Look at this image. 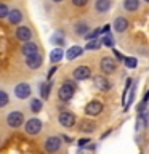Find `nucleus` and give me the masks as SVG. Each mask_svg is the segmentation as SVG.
<instances>
[{
  "instance_id": "1",
  "label": "nucleus",
  "mask_w": 149,
  "mask_h": 154,
  "mask_svg": "<svg viewBox=\"0 0 149 154\" xmlns=\"http://www.w3.org/2000/svg\"><path fill=\"white\" fill-rule=\"evenodd\" d=\"M75 90H77L75 82L74 80H66L64 84L59 87V90H58V96H59L61 101H69V100H72Z\"/></svg>"
},
{
  "instance_id": "2",
  "label": "nucleus",
  "mask_w": 149,
  "mask_h": 154,
  "mask_svg": "<svg viewBox=\"0 0 149 154\" xmlns=\"http://www.w3.org/2000/svg\"><path fill=\"white\" fill-rule=\"evenodd\" d=\"M7 124H8V127H11V128L21 127L24 124V114L21 111H11V112L7 116Z\"/></svg>"
},
{
  "instance_id": "3",
  "label": "nucleus",
  "mask_w": 149,
  "mask_h": 154,
  "mask_svg": "<svg viewBox=\"0 0 149 154\" xmlns=\"http://www.w3.org/2000/svg\"><path fill=\"white\" fill-rule=\"evenodd\" d=\"M24 132L27 135H38L42 132V120L37 117L29 119L26 124H24Z\"/></svg>"
},
{
  "instance_id": "4",
  "label": "nucleus",
  "mask_w": 149,
  "mask_h": 154,
  "mask_svg": "<svg viewBox=\"0 0 149 154\" xmlns=\"http://www.w3.org/2000/svg\"><path fill=\"white\" fill-rule=\"evenodd\" d=\"M99 67L104 74H112V72H115V69H117V61L111 56H104L99 63Z\"/></svg>"
},
{
  "instance_id": "5",
  "label": "nucleus",
  "mask_w": 149,
  "mask_h": 154,
  "mask_svg": "<svg viewBox=\"0 0 149 154\" xmlns=\"http://www.w3.org/2000/svg\"><path fill=\"white\" fill-rule=\"evenodd\" d=\"M61 148V138L59 137H48L45 140V151L48 154H55Z\"/></svg>"
},
{
  "instance_id": "6",
  "label": "nucleus",
  "mask_w": 149,
  "mask_h": 154,
  "mask_svg": "<svg viewBox=\"0 0 149 154\" xmlns=\"http://www.w3.org/2000/svg\"><path fill=\"white\" fill-rule=\"evenodd\" d=\"M58 120H59V124L66 128H71L75 125V116L72 114L71 111H62V112L58 116Z\"/></svg>"
},
{
  "instance_id": "7",
  "label": "nucleus",
  "mask_w": 149,
  "mask_h": 154,
  "mask_svg": "<svg viewBox=\"0 0 149 154\" xmlns=\"http://www.w3.org/2000/svg\"><path fill=\"white\" fill-rule=\"evenodd\" d=\"M103 112V103L99 100H91L88 104L85 106V114L87 116H99Z\"/></svg>"
},
{
  "instance_id": "8",
  "label": "nucleus",
  "mask_w": 149,
  "mask_h": 154,
  "mask_svg": "<svg viewBox=\"0 0 149 154\" xmlns=\"http://www.w3.org/2000/svg\"><path fill=\"white\" fill-rule=\"evenodd\" d=\"M32 93V90H31V85L26 84V82H21V84H18L16 87H14V95H16V98L19 100H26L29 98Z\"/></svg>"
},
{
  "instance_id": "9",
  "label": "nucleus",
  "mask_w": 149,
  "mask_h": 154,
  "mask_svg": "<svg viewBox=\"0 0 149 154\" xmlns=\"http://www.w3.org/2000/svg\"><path fill=\"white\" fill-rule=\"evenodd\" d=\"M90 75H91V69L88 66H79L72 72V77L75 80H87V79H90Z\"/></svg>"
},
{
  "instance_id": "10",
  "label": "nucleus",
  "mask_w": 149,
  "mask_h": 154,
  "mask_svg": "<svg viewBox=\"0 0 149 154\" xmlns=\"http://www.w3.org/2000/svg\"><path fill=\"white\" fill-rule=\"evenodd\" d=\"M93 84H95V88L99 90V91H109L111 90V82L108 80V77H104V75L93 77Z\"/></svg>"
},
{
  "instance_id": "11",
  "label": "nucleus",
  "mask_w": 149,
  "mask_h": 154,
  "mask_svg": "<svg viewBox=\"0 0 149 154\" xmlns=\"http://www.w3.org/2000/svg\"><path fill=\"white\" fill-rule=\"evenodd\" d=\"M16 38L18 40H21V42H31V38H32V31L29 29L27 26H19L18 27V31H16Z\"/></svg>"
},
{
  "instance_id": "12",
  "label": "nucleus",
  "mask_w": 149,
  "mask_h": 154,
  "mask_svg": "<svg viewBox=\"0 0 149 154\" xmlns=\"http://www.w3.org/2000/svg\"><path fill=\"white\" fill-rule=\"evenodd\" d=\"M21 51H23V55L26 58L27 56H34V55H37V53H38V47H37V43H34V42H26L23 45Z\"/></svg>"
},
{
  "instance_id": "13",
  "label": "nucleus",
  "mask_w": 149,
  "mask_h": 154,
  "mask_svg": "<svg viewBox=\"0 0 149 154\" xmlns=\"http://www.w3.org/2000/svg\"><path fill=\"white\" fill-rule=\"evenodd\" d=\"M26 64L29 69H38V67L42 66V56L38 55H34V56H27L26 58Z\"/></svg>"
},
{
  "instance_id": "14",
  "label": "nucleus",
  "mask_w": 149,
  "mask_h": 154,
  "mask_svg": "<svg viewBox=\"0 0 149 154\" xmlns=\"http://www.w3.org/2000/svg\"><path fill=\"white\" fill-rule=\"evenodd\" d=\"M95 128H96V124L91 122L90 119H84V120H80V122H79V130H80V132L91 133V132H95Z\"/></svg>"
},
{
  "instance_id": "15",
  "label": "nucleus",
  "mask_w": 149,
  "mask_h": 154,
  "mask_svg": "<svg viewBox=\"0 0 149 154\" xmlns=\"http://www.w3.org/2000/svg\"><path fill=\"white\" fill-rule=\"evenodd\" d=\"M114 29H115V32H125L128 29V19L127 18H122V16L115 18Z\"/></svg>"
},
{
  "instance_id": "16",
  "label": "nucleus",
  "mask_w": 149,
  "mask_h": 154,
  "mask_svg": "<svg viewBox=\"0 0 149 154\" xmlns=\"http://www.w3.org/2000/svg\"><path fill=\"white\" fill-rule=\"evenodd\" d=\"M82 53H84V48L74 45V47H71L69 50L66 51V58H67V60H75L77 56H80V55H82Z\"/></svg>"
},
{
  "instance_id": "17",
  "label": "nucleus",
  "mask_w": 149,
  "mask_h": 154,
  "mask_svg": "<svg viewBox=\"0 0 149 154\" xmlns=\"http://www.w3.org/2000/svg\"><path fill=\"white\" fill-rule=\"evenodd\" d=\"M62 56H64V51H62L59 47H56V48H53L51 53H50V61L53 64H56V63H59L62 60Z\"/></svg>"
},
{
  "instance_id": "18",
  "label": "nucleus",
  "mask_w": 149,
  "mask_h": 154,
  "mask_svg": "<svg viewBox=\"0 0 149 154\" xmlns=\"http://www.w3.org/2000/svg\"><path fill=\"white\" fill-rule=\"evenodd\" d=\"M95 8H96V11H98V13L109 11V8H111V0H96Z\"/></svg>"
},
{
  "instance_id": "19",
  "label": "nucleus",
  "mask_w": 149,
  "mask_h": 154,
  "mask_svg": "<svg viewBox=\"0 0 149 154\" xmlns=\"http://www.w3.org/2000/svg\"><path fill=\"white\" fill-rule=\"evenodd\" d=\"M8 21L11 24H19L23 21V13L19 11V10H11V11L8 13Z\"/></svg>"
},
{
  "instance_id": "20",
  "label": "nucleus",
  "mask_w": 149,
  "mask_h": 154,
  "mask_svg": "<svg viewBox=\"0 0 149 154\" xmlns=\"http://www.w3.org/2000/svg\"><path fill=\"white\" fill-rule=\"evenodd\" d=\"M50 90H51V82H43L40 84V96L42 100H48V96H50Z\"/></svg>"
},
{
  "instance_id": "21",
  "label": "nucleus",
  "mask_w": 149,
  "mask_h": 154,
  "mask_svg": "<svg viewBox=\"0 0 149 154\" xmlns=\"http://www.w3.org/2000/svg\"><path fill=\"white\" fill-rule=\"evenodd\" d=\"M139 7V0H123V8L127 11H136Z\"/></svg>"
},
{
  "instance_id": "22",
  "label": "nucleus",
  "mask_w": 149,
  "mask_h": 154,
  "mask_svg": "<svg viewBox=\"0 0 149 154\" xmlns=\"http://www.w3.org/2000/svg\"><path fill=\"white\" fill-rule=\"evenodd\" d=\"M42 108H43V101L42 100H38V98H34L32 101H31V111L34 114H38L42 111Z\"/></svg>"
},
{
  "instance_id": "23",
  "label": "nucleus",
  "mask_w": 149,
  "mask_h": 154,
  "mask_svg": "<svg viewBox=\"0 0 149 154\" xmlns=\"http://www.w3.org/2000/svg\"><path fill=\"white\" fill-rule=\"evenodd\" d=\"M51 42L55 43V45H58V47L61 48L62 45H64L66 38H64V35H62L61 32H55V34H53V35H51Z\"/></svg>"
},
{
  "instance_id": "24",
  "label": "nucleus",
  "mask_w": 149,
  "mask_h": 154,
  "mask_svg": "<svg viewBox=\"0 0 149 154\" xmlns=\"http://www.w3.org/2000/svg\"><path fill=\"white\" fill-rule=\"evenodd\" d=\"M90 31V26L87 23H79V24H75V32L79 34V35H87Z\"/></svg>"
},
{
  "instance_id": "25",
  "label": "nucleus",
  "mask_w": 149,
  "mask_h": 154,
  "mask_svg": "<svg viewBox=\"0 0 149 154\" xmlns=\"http://www.w3.org/2000/svg\"><path fill=\"white\" fill-rule=\"evenodd\" d=\"M10 103V96L5 90H0V109L5 108V106H8Z\"/></svg>"
},
{
  "instance_id": "26",
  "label": "nucleus",
  "mask_w": 149,
  "mask_h": 154,
  "mask_svg": "<svg viewBox=\"0 0 149 154\" xmlns=\"http://www.w3.org/2000/svg\"><path fill=\"white\" fill-rule=\"evenodd\" d=\"M123 63H125V66H127L128 69H135L136 64H138V60L133 58V56H128V58H123Z\"/></svg>"
},
{
  "instance_id": "27",
  "label": "nucleus",
  "mask_w": 149,
  "mask_h": 154,
  "mask_svg": "<svg viewBox=\"0 0 149 154\" xmlns=\"http://www.w3.org/2000/svg\"><path fill=\"white\" fill-rule=\"evenodd\" d=\"M101 47V38H95V40H90L88 43H87V50H98V48Z\"/></svg>"
},
{
  "instance_id": "28",
  "label": "nucleus",
  "mask_w": 149,
  "mask_h": 154,
  "mask_svg": "<svg viewBox=\"0 0 149 154\" xmlns=\"http://www.w3.org/2000/svg\"><path fill=\"white\" fill-rule=\"evenodd\" d=\"M101 45H104V47H112V45H114V38H112V35L106 34V35L101 37Z\"/></svg>"
},
{
  "instance_id": "29",
  "label": "nucleus",
  "mask_w": 149,
  "mask_h": 154,
  "mask_svg": "<svg viewBox=\"0 0 149 154\" xmlns=\"http://www.w3.org/2000/svg\"><path fill=\"white\" fill-rule=\"evenodd\" d=\"M99 35H101V29H95V31H91V32H88L85 35V38L87 40H95V38H99Z\"/></svg>"
},
{
  "instance_id": "30",
  "label": "nucleus",
  "mask_w": 149,
  "mask_h": 154,
  "mask_svg": "<svg viewBox=\"0 0 149 154\" xmlns=\"http://www.w3.org/2000/svg\"><path fill=\"white\" fill-rule=\"evenodd\" d=\"M8 13H10V10H8L7 5H5V3H0V19L7 18V16H8Z\"/></svg>"
},
{
  "instance_id": "31",
  "label": "nucleus",
  "mask_w": 149,
  "mask_h": 154,
  "mask_svg": "<svg viewBox=\"0 0 149 154\" xmlns=\"http://www.w3.org/2000/svg\"><path fill=\"white\" fill-rule=\"evenodd\" d=\"M72 3H74L75 7H84V5L88 3V0H72Z\"/></svg>"
},
{
  "instance_id": "32",
  "label": "nucleus",
  "mask_w": 149,
  "mask_h": 154,
  "mask_svg": "<svg viewBox=\"0 0 149 154\" xmlns=\"http://www.w3.org/2000/svg\"><path fill=\"white\" fill-rule=\"evenodd\" d=\"M114 56H115V60H117V61H123V56H122V53H120L119 50H115V48H114Z\"/></svg>"
},
{
  "instance_id": "33",
  "label": "nucleus",
  "mask_w": 149,
  "mask_h": 154,
  "mask_svg": "<svg viewBox=\"0 0 149 154\" xmlns=\"http://www.w3.org/2000/svg\"><path fill=\"white\" fill-rule=\"evenodd\" d=\"M90 143V138H80L79 140V146L82 148V146H87V144Z\"/></svg>"
},
{
  "instance_id": "34",
  "label": "nucleus",
  "mask_w": 149,
  "mask_h": 154,
  "mask_svg": "<svg viewBox=\"0 0 149 154\" xmlns=\"http://www.w3.org/2000/svg\"><path fill=\"white\" fill-rule=\"evenodd\" d=\"M55 72H56V66H53V67H51V69H50V71H48V75H47V79H48V80H51V75H53V74H55Z\"/></svg>"
},
{
  "instance_id": "35",
  "label": "nucleus",
  "mask_w": 149,
  "mask_h": 154,
  "mask_svg": "<svg viewBox=\"0 0 149 154\" xmlns=\"http://www.w3.org/2000/svg\"><path fill=\"white\" fill-rule=\"evenodd\" d=\"M147 100H149V90L146 91V93H144V98H143V101H144V103H147Z\"/></svg>"
},
{
  "instance_id": "36",
  "label": "nucleus",
  "mask_w": 149,
  "mask_h": 154,
  "mask_svg": "<svg viewBox=\"0 0 149 154\" xmlns=\"http://www.w3.org/2000/svg\"><path fill=\"white\" fill-rule=\"evenodd\" d=\"M109 29H111V27H109V24H106V26L101 29V32H109Z\"/></svg>"
},
{
  "instance_id": "37",
  "label": "nucleus",
  "mask_w": 149,
  "mask_h": 154,
  "mask_svg": "<svg viewBox=\"0 0 149 154\" xmlns=\"http://www.w3.org/2000/svg\"><path fill=\"white\" fill-rule=\"evenodd\" d=\"M109 133H111V130H108V132H106V133H103V135H101V140H103V138H106V137H108Z\"/></svg>"
},
{
  "instance_id": "38",
  "label": "nucleus",
  "mask_w": 149,
  "mask_h": 154,
  "mask_svg": "<svg viewBox=\"0 0 149 154\" xmlns=\"http://www.w3.org/2000/svg\"><path fill=\"white\" fill-rule=\"evenodd\" d=\"M53 2H55V3H59V2H62V0H53Z\"/></svg>"
},
{
  "instance_id": "39",
  "label": "nucleus",
  "mask_w": 149,
  "mask_h": 154,
  "mask_svg": "<svg viewBox=\"0 0 149 154\" xmlns=\"http://www.w3.org/2000/svg\"><path fill=\"white\" fill-rule=\"evenodd\" d=\"M144 2H147V3H149V0H144Z\"/></svg>"
}]
</instances>
